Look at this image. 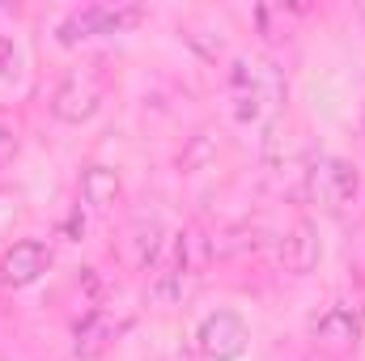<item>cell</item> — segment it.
<instances>
[{"label": "cell", "mask_w": 365, "mask_h": 361, "mask_svg": "<svg viewBox=\"0 0 365 361\" xmlns=\"http://www.w3.org/2000/svg\"><path fill=\"white\" fill-rule=\"evenodd\" d=\"M204 264H208V243L200 230H187L175 238L170 247V260L153 272V285H149V302L153 306H179L182 298L195 293V285L204 280Z\"/></svg>", "instance_id": "cell-1"}, {"label": "cell", "mask_w": 365, "mask_h": 361, "mask_svg": "<svg viewBox=\"0 0 365 361\" xmlns=\"http://www.w3.org/2000/svg\"><path fill=\"white\" fill-rule=\"evenodd\" d=\"M230 90H234V102H238V106H234L238 119H264V115L280 111L289 86H284L280 68H272V64L238 60L234 73H230Z\"/></svg>", "instance_id": "cell-2"}, {"label": "cell", "mask_w": 365, "mask_h": 361, "mask_svg": "<svg viewBox=\"0 0 365 361\" xmlns=\"http://www.w3.org/2000/svg\"><path fill=\"white\" fill-rule=\"evenodd\" d=\"M102 93H106V77H102V64H86V68H73L56 93H51V115L60 123H86L93 111L102 106Z\"/></svg>", "instance_id": "cell-3"}, {"label": "cell", "mask_w": 365, "mask_h": 361, "mask_svg": "<svg viewBox=\"0 0 365 361\" xmlns=\"http://www.w3.org/2000/svg\"><path fill=\"white\" fill-rule=\"evenodd\" d=\"M357 171H353V162H344V158H314L310 162V171H306V195H310V204H319V208H327V213H340V208H349L353 204V195H357Z\"/></svg>", "instance_id": "cell-4"}, {"label": "cell", "mask_w": 365, "mask_h": 361, "mask_svg": "<svg viewBox=\"0 0 365 361\" xmlns=\"http://www.w3.org/2000/svg\"><path fill=\"white\" fill-rule=\"evenodd\" d=\"M195 340H200V353L208 361H238L247 353V345H251V332H247L242 315L217 310V315H208V319L200 323Z\"/></svg>", "instance_id": "cell-5"}, {"label": "cell", "mask_w": 365, "mask_h": 361, "mask_svg": "<svg viewBox=\"0 0 365 361\" xmlns=\"http://www.w3.org/2000/svg\"><path fill=\"white\" fill-rule=\"evenodd\" d=\"M132 21H140V9L136 4H86L73 17H64V26H60L56 39L60 43H81L90 34H115V30L132 26Z\"/></svg>", "instance_id": "cell-6"}, {"label": "cell", "mask_w": 365, "mask_h": 361, "mask_svg": "<svg viewBox=\"0 0 365 361\" xmlns=\"http://www.w3.org/2000/svg\"><path fill=\"white\" fill-rule=\"evenodd\" d=\"M47 268H51V247L47 243H38V238L13 243L0 255V285L4 289H26V285H34Z\"/></svg>", "instance_id": "cell-7"}, {"label": "cell", "mask_w": 365, "mask_h": 361, "mask_svg": "<svg viewBox=\"0 0 365 361\" xmlns=\"http://www.w3.org/2000/svg\"><path fill=\"white\" fill-rule=\"evenodd\" d=\"M123 332V319H115L110 310H90L81 323H77V332H73V353L77 357H102L110 345H115V336Z\"/></svg>", "instance_id": "cell-8"}, {"label": "cell", "mask_w": 365, "mask_h": 361, "mask_svg": "<svg viewBox=\"0 0 365 361\" xmlns=\"http://www.w3.org/2000/svg\"><path fill=\"white\" fill-rule=\"evenodd\" d=\"M119 255H123L128 268H149V264L162 255V225L149 221V217L132 221V225L123 230V238H119Z\"/></svg>", "instance_id": "cell-9"}, {"label": "cell", "mask_w": 365, "mask_h": 361, "mask_svg": "<svg viewBox=\"0 0 365 361\" xmlns=\"http://www.w3.org/2000/svg\"><path fill=\"white\" fill-rule=\"evenodd\" d=\"M314 264H319V234L310 221H297L280 238V268L289 276H306V272H314Z\"/></svg>", "instance_id": "cell-10"}, {"label": "cell", "mask_w": 365, "mask_h": 361, "mask_svg": "<svg viewBox=\"0 0 365 361\" xmlns=\"http://www.w3.org/2000/svg\"><path fill=\"white\" fill-rule=\"evenodd\" d=\"M314 340H319L323 349H331V353H349V349L361 340V323H357V315H353V310L331 306V310L314 323Z\"/></svg>", "instance_id": "cell-11"}, {"label": "cell", "mask_w": 365, "mask_h": 361, "mask_svg": "<svg viewBox=\"0 0 365 361\" xmlns=\"http://www.w3.org/2000/svg\"><path fill=\"white\" fill-rule=\"evenodd\" d=\"M81 200L90 204V208H110L115 200H119V175L110 171V166H90L86 175H81Z\"/></svg>", "instance_id": "cell-12"}, {"label": "cell", "mask_w": 365, "mask_h": 361, "mask_svg": "<svg viewBox=\"0 0 365 361\" xmlns=\"http://www.w3.org/2000/svg\"><path fill=\"white\" fill-rule=\"evenodd\" d=\"M17 73V47L13 39H0V77H13Z\"/></svg>", "instance_id": "cell-13"}, {"label": "cell", "mask_w": 365, "mask_h": 361, "mask_svg": "<svg viewBox=\"0 0 365 361\" xmlns=\"http://www.w3.org/2000/svg\"><path fill=\"white\" fill-rule=\"evenodd\" d=\"M13 153H17V136H13V132H9V128L0 123V171H4L9 162H13Z\"/></svg>", "instance_id": "cell-14"}, {"label": "cell", "mask_w": 365, "mask_h": 361, "mask_svg": "<svg viewBox=\"0 0 365 361\" xmlns=\"http://www.w3.org/2000/svg\"><path fill=\"white\" fill-rule=\"evenodd\" d=\"M0 361H4V357H0Z\"/></svg>", "instance_id": "cell-15"}]
</instances>
